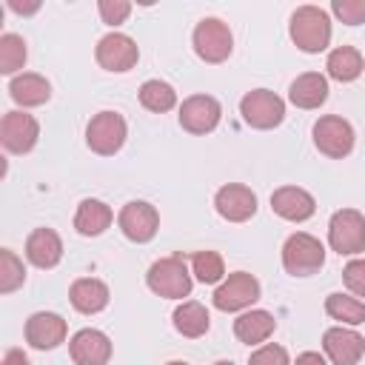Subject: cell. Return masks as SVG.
Masks as SVG:
<instances>
[{
    "mask_svg": "<svg viewBox=\"0 0 365 365\" xmlns=\"http://www.w3.org/2000/svg\"><path fill=\"white\" fill-rule=\"evenodd\" d=\"M325 311L331 319H339L345 325H362L365 322V302L348 294H328Z\"/></svg>",
    "mask_w": 365,
    "mask_h": 365,
    "instance_id": "27",
    "label": "cell"
},
{
    "mask_svg": "<svg viewBox=\"0 0 365 365\" xmlns=\"http://www.w3.org/2000/svg\"><path fill=\"white\" fill-rule=\"evenodd\" d=\"M214 365H234V362H228V359H220V362H214Z\"/></svg>",
    "mask_w": 365,
    "mask_h": 365,
    "instance_id": "40",
    "label": "cell"
},
{
    "mask_svg": "<svg viewBox=\"0 0 365 365\" xmlns=\"http://www.w3.org/2000/svg\"><path fill=\"white\" fill-rule=\"evenodd\" d=\"M248 365H291V359H288V351H285L282 345L268 342V345L257 348V351L248 356Z\"/></svg>",
    "mask_w": 365,
    "mask_h": 365,
    "instance_id": "33",
    "label": "cell"
},
{
    "mask_svg": "<svg viewBox=\"0 0 365 365\" xmlns=\"http://www.w3.org/2000/svg\"><path fill=\"white\" fill-rule=\"evenodd\" d=\"M208 325H211V317H208V311H205L202 302L185 299L182 305H177V311H174V328L182 336L197 339V336H202L208 331Z\"/></svg>",
    "mask_w": 365,
    "mask_h": 365,
    "instance_id": "26",
    "label": "cell"
},
{
    "mask_svg": "<svg viewBox=\"0 0 365 365\" xmlns=\"http://www.w3.org/2000/svg\"><path fill=\"white\" fill-rule=\"evenodd\" d=\"M191 274H197L200 282L211 285V282H220L222 274H225V265H222V257L217 251H197L191 257Z\"/></svg>",
    "mask_w": 365,
    "mask_h": 365,
    "instance_id": "30",
    "label": "cell"
},
{
    "mask_svg": "<svg viewBox=\"0 0 365 365\" xmlns=\"http://www.w3.org/2000/svg\"><path fill=\"white\" fill-rule=\"evenodd\" d=\"M68 334V325L60 314L51 311H37L26 319V342L37 351H51L57 348Z\"/></svg>",
    "mask_w": 365,
    "mask_h": 365,
    "instance_id": "15",
    "label": "cell"
},
{
    "mask_svg": "<svg viewBox=\"0 0 365 365\" xmlns=\"http://www.w3.org/2000/svg\"><path fill=\"white\" fill-rule=\"evenodd\" d=\"M240 114L251 128L268 131L285 120V103L268 88H254L240 100Z\"/></svg>",
    "mask_w": 365,
    "mask_h": 365,
    "instance_id": "5",
    "label": "cell"
},
{
    "mask_svg": "<svg viewBox=\"0 0 365 365\" xmlns=\"http://www.w3.org/2000/svg\"><path fill=\"white\" fill-rule=\"evenodd\" d=\"M328 245L339 257H354L365 251V217L356 208H339L334 211L328 222Z\"/></svg>",
    "mask_w": 365,
    "mask_h": 365,
    "instance_id": "4",
    "label": "cell"
},
{
    "mask_svg": "<svg viewBox=\"0 0 365 365\" xmlns=\"http://www.w3.org/2000/svg\"><path fill=\"white\" fill-rule=\"evenodd\" d=\"M271 208L288 222H305L317 211V200L299 185H282L271 194Z\"/></svg>",
    "mask_w": 365,
    "mask_h": 365,
    "instance_id": "18",
    "label": "cell"
},
{
    "mask_svg": "<svg viewBox=\"0 0 365 365\" xmlns=\"http://www.w3.org/2000/svg\"><path fill=\"white\" fill-rule=\"evenodd\" d=\"M68 299L80 314H97L108 305V285L103 279H94V277L74 279L68 288Z\"/></svg>",
    "mask_w": 365,
    "mask_h": 365,
    "instance_id": "20",
    "label": "cell"
},
{
    "mask_svg": "<svg viewBox=\"0 0 365 365\" xmlns=\"http://www.w3.org/2000/svg\"><path fill=\"white\" fill-rule=\"evenodd\" d=\"M0 365H31V362H29V356L20 348H11V351H6V356H3Z\"/></svg>",
    "mask_w": 365,
    "mask_h": 365,
    "instance_id": "36",
    "label": "cell"
},
{
    "mask_svg": "<svg viewBox=\"0 0 365 365\" xmlns=\"http://www.w3.org/2000/svg\"><path fill=\"white\" fill-rule=\"evenodd\" d=\"M214 208L228 222H245L257 214V194L248 185L228 182L214 194Z\"/></svg>",
    "mask_w": 365,
    "mask_h": 365,
    "instance_id": "14",
    "label": "cell"
},
{
    "mask_svg": "<svg viewBox=\"0 0 365 365\" xmlns=\"http://www.w3.org/2000/svg\"><path fill=\"white\" fill-rule=\"evenodd\" d=\"M259 299V282L248 271H234L228 279L214 291V308L220 311H242Z\"/></svg>",
    "mask_w": 365,
    "mask_h": 365,
    "instance_id": "9",
    "label": "cell"
},
{
    "mask_svg": "<svg viewBox=\"0 0 365 365\" xmlns=\"http://www.w3.org/2000/svg\"><path fill=\"white\" fill-rule=\"evenodd\" d=\"M86 143L100 157L117 154L123 148V143H125V120H123V114H117V111L94 114L88 128H86Z\"/></svg>",
    "mask_w": 365,
    "mask_h": 365,
    "instance_id": "7",
    "label": "cell"
},
{
    "mask_svg": "<svg viewBox=\"0 0 365 365\" xmlns=\"http://www.w3.org/2000/svg\"><path fill=\"white\" fill-rule=\"evenodd\" d=\"M291 40L305 54H319L331 43V17L319 6H299L291 14Z\"/></svg>",
    "mask_w": 365,
    "mask_h": 365,
    "instance_id": "1",
    "label": "cell"
},
{
    "mask_svg": "<svg viewBox=\"0 0 365 365\" xmlns=\"http://www.w3.org/2000/svg\"><path fill=\"white\" fill-rule=\"evenodd\" d=\"M9 6H11V11H17V14H34V11L40 9V0H31V3H20V0H9Z\"/></svg>",
    "mask_w": 365,
    "mask_h": 365,
    "instance_id": "37",
    "label": "cell"
},
{
    "mask_svg": "<svg viewBox=\"0 0 365 365\" xmlns=\"http://www.w3.org/2000/svg\"><path fill=\"white\" fill-rule=\"evenodd\" d=\"M165 365H188V362H180V359H174V362H165Z\"/></svg>",
    "mask_w": 365,
    "mask_h": 365,
    "instance_id": "39",
    "label": "cell"
},
{
    "mask_svg": "<svg viewBox=\"0 0 365 365\" xmlns=\"http://www.w3.org/2000/svg\"><path fill=\"white\" fill-rule=\"evenodd\" d=\"M294 365H328V362H325L317 351H305V354H299V356H297V362H294Z\"/></svg>",
    "mask_w": 365,
    "mask_h": 365,
    "instance_id": "38",
    "label": "cell"
},
{
    "mask_svg": "<svg viewBox=\"0 0 365 365\" xmlns=\"http://www.w3.org/2000/svg\"><path fill=\"white\" fill-rule=\"evenodd\" d=\"M97 9H100L103 23H108V26H120L131 14V3L128 0H100Z\"/></svg>",
    "mask_w": 365,
    "mask_h": 365,
    "instance_id": "34",
    "label": "cell"
},
{
    "mask_svg": "<svg viewBox=\"0 0 365 365\" xmlns=\"http://www.w3.org/2000/svg\"><path fill=\"white\" fill-rule=\"evenodd\" d=\"M222 117V106L211 94H191L180 106V125L188 134H208L217 128Z\"/></svg>",
    "mask_w": 365,
    "mask_h": 365,
    "instance_id": "11",
    "label": "cell"
},
{
    "mask_svg": "<svg viewBox=\"0 0 365 365\" xmlns=\"http://www.w3.org/2000/svg\"><path fill=\"white\" fill-rule=\"evenodd\" d=\"M94 57H97L100 68L123 74V71H128V68H134V66H137V60H140V48H137V43H134L128 34L111 31V34L100 37Z\"/></svg>",
    "mask_w": 365,
    "mask_h": 365,
    "instance_id": "10",
    "label": "cell"
},
{
    "mask_svg": "<svg viewBox=\"0 0 365 365\" xmlns=\"http://www.w3.org/2000/svg\"><path fill=\"white\" fill-rule=\"evenodd\" d=\"M277 328V319L268 314V311H245L234 319V334L240 342L245 345H257V342H265Z\"/></svg>",
    "mask_w": 365,
    "mask_h": 365,
    "instance_id": "24",
    "label": "cell"
},
{
    "mask_svg": "<svg viewBox=\"0 0 365 365\" xmlns=\"http://www.w3.org/2000/svg\"><path fill=\"white\" fill-rule=\"evenodd\" d=\"M194 51L200 60L205 63H222L228 60L231 48H234V37H231V29L217 20V17H202L194 29Z\"/></svg>",
    "mask_w": 365,
    "mask_h": 365,
    "instance_id": "6",
    "label": "cell"
},
{
    "mask_svg": "<svg viewBox=\"0 0 365 365\" xmlns=\"http://www.w3.org/2000/svg\"><path fill=\"white\" fill-rule=\"evenodd\" d=\"M148 288L165 299H182L191 294V271L182 257H163L145 274Z\"/></svg>",
    "mask_w": 365,
    "mask_h": 365,
    "instance_id": "3",
    "label": "cell"
},
{
    "mask_svg": "<svg viewBox=\"0 0 365 365\" xmlns=\"http://www.w3.org/2000/svg\"><path fill=\"white\" fill-rule=\"evenodd\" d=\"M117 225L131 242H148V240H154V234L160 228V214L151 202L134 200V202L123 205V211L117 217Z\"/></svg>",
    "mask_w": 365,
    "mask_h": 365,
    "instance_id": "12",
    "label": "cell"
},
{
    "mask_svg": "<svg viewBox=\"0 0 365 365\" xmlns=\"http://www.w3.org/2000/svg\"><path fill=\"white\" fill-rule=\"evenodd\" d=\"M331 11L348 23V26H359L365 23V0H334L331 3Z\"/></svg>",
    "mask_w": 365,
    "mask_h": 365,
    "instance_id": "32",
    "label": "cell"
},
{
    "mask_svg": "<svg viewBox=\"0 0 365 365\" xmlns=\"http://www.w3.org/2000/svg\"><path fill=\"white\" fill-rule=\"evenodd\" d=\"M314 145L331 157V160H342L351 154L354 148V128L348 120L336 117V114H325L314 123Z\"/></svg>",
    "mask_w": 365,
    "mask_h": 365,
    "instance_id": "8",
    "label": "cell"
},
{
    "mask_svg": "<svg viewBox=\"0 0 365 365\" xmlns=\"http://www.w3.org/2000/svg\"><path fill=\"white\" fill-rule=\"evenodd\" d=\"M288 100L297 108H319L328 100V80L322 74H317V71H305L291 83Z\"/></svg>",
    "mask_w": 365,
    "mask_h": 365,
    "instance_id": "21",
    "label": "cell"
},
{
    "mask_svg": "<svg viewBox=\"0 0 365 365\" xmlns=\"http://www.w3.org/2000/svg\"><path fill=\"white\" fill-rule=\"evenodd\" d=\"M23 279H26L23 262L14 257V251L3 248V251H0V291H3V294H11L14 288L23 285Z\"/></svg>",
    "mask_w": 365,
    "mask_h": 365,
    "instance_id": "31",
    "label": "cell"
},
{
    "mask_svg": "<svg viewBox=\"0 0 365 365\" xmlns=\"http://www.w3.org/2000/svg\"><path fill=\"white\" fill-rule=\"evenodd\" d=\"M325 265V248L317 237L297 231L282 245V268L291 277H311Z\"/></svg>",
    "mask_w": 365,
    "mask_h": 365,
    "instance_id": "2",
    "label": "cell"
},
{
    "mask_svg": "<svg viewBox=\"0 0 365 365\" xmlns=\"http://www.w3.org/2000/svg\"><path fill=\"white\" fill-rule=\"evenodd\" d=\"M68 354L74 365H106L111 359V339L97 328H83L71 336Z\"/></svg>",
    "mask_w": 365,
    "mask_h": 365,
    "instance_id": "17",
    "label": "cell"
},
{
    "mask_svg": "<svg viewBox=\"0 0 365 365\" xmlns=\"http://www.w3.org/2000/svg\"><path fill=\"white\" fill-rule=\"evenodd\" d=\"M26 66V40L20 34H3L0 37V71L14 74Z\"/></svg>",
    "mask_w": 365,
    "mask_h": 365,
    "instance_id": "29",
    "label": "cell"
},
{
    "mask_svg": "<svg viewBox=\"0 0 365 365\" xmlns=\"http://www.w3.org/2000/svg\"><path fill=\"white\" fill-rule=\"evenodd\" d=\"M322 348L334 365H356L365 354V339L351 328H328L322 334Z\"/></svg>",
    "mask_w": 365,
    "mask_h": 365,
    "instance_id": "16",
    "label": "cell"
},
{
    "mask_svg": "<svg viewBox=\"0 0 365 365\" xmlns=\"http://www.w3.org/2000/svg\"><path fill=\"white\" fill-rule=\"evenodd\" d=\"M37 137H40V125H37V120H34L31 114H26V111H9V114L3 117V123H0V143H3V148L11 151V154H26V151H31L34 143H37Z\"/></svg>",
    "mask_w": 365,
    "mask_h": 365,
    "instance_id": "13",
    "label": "cell"
},
{
    "mask_svg": "<svg viewBox=\"0 0 365 365\" xmlns=\"http://www.w3.org/2000/svg\"><path fill=\"white\" fill-rule=\"evenodd\" d=\"M342 279H345V285H348L351 294L365 297V259H351L342 268Z\"/></svg>",
    "mask_w": 365,
    "mask_h": 365,
    "instance_id": "35",
    "label": "cell"
},
{
    "mask_svg": "<svg viewBox=\"0 0 365 365\" xmlns=\"http://www.w3.org/2000/svg\"><path fill=\"white\" fill-rule=\"evenodd\" d=\"M140 103H143V108L163 114V111H171L177 106V91L163 80H145L140 86Z\"/></svg>",
    "mask_w": 365,
    "mask_h": 365,
    "instance_id": "28",
    "label": "cell"
},
{
    "mask_svg": "<svg viewBox=\"0 0 365 365\" xmlns=\"http://www.w3.org/2000/svg\"><path fill=\"white\" fill-rule=\"evenodd\" d=\"M9 94H11V100H14L17 106L31 108V106H43V103L51 97V86H48V80H46L43 74L26 71V74H17V77L9 83Z\"/></svg>",
    "mask_w": 365,
    "mask_h": 365,
    "instance_id": "22",
    "label": "cell"
},
{
    "mask_svg": "<svg viewBox=\"0 0 365 365\" xmlns=\"http://www.w3.org/2000/svg\"><path fill=\"white\" fill-rule=\"evenodd\" d=\"M325 68H328V74H331L334 80L351 83V80H356V77L362 74L365 63H362V54H359L354 46H336V48L328 54Z\"/></svg>",
    "mask_w": 365,
    "mask_h": 365,
    "instance_id": "25",
    "label": "cell"
},
{
    "mask_svg": "<svg viewBox=\"0 0 365 365\" xmlns=\"http://www.w3.org/2000/svg\"><path fill=\"white\" fill-rule=\"evenodd\" d=\"M114 220V211L103 200H83L74 214V228L83 237H100Z\"/></svg>",
    "mask_w": 365,
    "mask_h": 365,
    "instance_id": "23",
    "label": "cell"
},
{
    "mask_svg": "<svg viewBox=\"0 0 365 365\" xmlns=\"http://www.w3.org/2000/svg\"><path fill=\"white\" fill-rule=\"evenodd\" d=\"M26 257L37 268H54L63 259V240L54 228H34L26 240Z\"/></svg>",
    "mask_w": 365,
    "mask_h": 365,
    "instance_id": "19",
    "label": "cell"
}]
</instances>
